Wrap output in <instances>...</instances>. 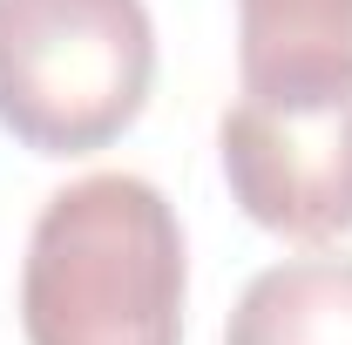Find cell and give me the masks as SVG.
<instances>
[{
  "instance_id": "obj_1",
  "label": "cell",
  "mask_w": 352,
  "mask_h": 345,
  "mask_svg": "<svg viewBox=\"0 0 352 345\" xmlns=\"http://www.w3.org/2000/svg\"><path fill=\"white\" fill-rule=\"evenodd\" d=\"M183 223L129 170L54 190L21 258L28 345H183Z\"/></svg>"
},
{
  "instance_id": "obj_2",
  "label": "cell",
  "mask_w": 352,
  "mask_h": 345,
  "mask_svg": "<svg viewBox=\"0 0 352 345\" xmlns=\"http://www.w3.org/2000/svg\"><path fill=\"white\" fill-rule=\"evenodd\" d=\"M142 0H0V129L34 156L109 149L149 102Z\"/></svg>"
},
{
  "instance_id": "obj_3",
  "label": "cell",
  "mask_w": 352,
  "mask_h": 345,
  "mask_svg": "<svg viewBox=\"0 0 352 345\" xmlns=\"http://www.w3.org/2000/svg\"><path fill=\"white\" fill-rule=\"evenodd\" d=\"M217 156L237 210L292 244L352 230V75L318 88L237 95L217 122Z\"/></svg>"
},
{
  "instance_id": "obj_4",
  "label": "cell",
  "mask_w": 352,
  "mask_h": 345,
  "mask_svg": "<svg viewBox=\"0 0 352 345\" xmlns=\"http://www.w3.org/2000/svg\"><path fill=\"white\" fill-rule=\"evenodd\" d=\"M352 75V0H237V82L251 95Z\"/></svg>"
},
{
  "instance_id": "obj_5",
  "label": "cell",
  "mask_w": 352,
  "mask_h": 345,
  "mask_svg": "<svg viewBox=\"0 0 352 345\" xmlns=\"http://www.w3.org/2000/svg\"><path fill=\"white\" fill-rule=\"evenodd\" d=\"M223 345H352V258L264 264L230 304Z\"/></svg>"
}]
</instances>
